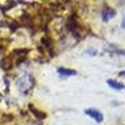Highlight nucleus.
I'll list each match as a JSON object with an SVG mask.
<instances>
[{
  "label": "nucleus",
  "mask_w": 125,
  "mask_h": 125,
  "mask_svg": "<svg viewBox=\"0 0 125 125\" xmlns=\"http://www.w3.org/2000/svg\"><path fill=\"white\" fill-rule=\"evenodd\" d=\"M108 85L114 89V90H124L125 89V85L123 84V83H119L116 80H114V79H109L108 80Z\"/></svg>",
  "instance_id": "nucleus-6"
},
{
  "label": "nucleus",
  "mask_w": 125,
  "mask_h": 125,
  "mask_svg": "<svg viewBox=\"0 0 125 125\" xmlns=\"http://www.w3.org/2000/svg\"><path fill=\"white\" fill-rule=\"evenodd\" d=\"M121 28H123V29H125V16L123 18V21H121Z\"/></svg>",
  "instance_id": "nucleus-10"
},
{
  "label": "nucleus",
  "mask_w": 125,
  "mask_h": 125,
  "mask_svg": "<svg viewBox=\"0 0 125 125\" xmlns=\"http://www.w3.org/2000/svg\"><path fill=\"white\" fill-rule=\"evenodd\" d=\"M119 76H121V78H124V76H125V70H123V71H120V73H119Z\"/></svg>",
  "instance_id": "nucleus-11"
},
{
  "label": "nucleus",
  "mask_w": 125,
  "mask_h": 125,
  "mask_svg": "<svg viewBox=\"0 0 125 125\" xmlns=\"http://www.w3.org/2000/svg\"><path fill=\"white\" fill-rule=\"evenodd\" d=\"M85 53H86V54H91V56H94V55L98 54L96 51H94V50H88V51H85Z\"/></svg>",
  "instance_id": "nucleus-9"
},
{
  "label": "nucleus",
  "mask_w": 125,
  "mask_h": 125,
  "mask_svg": "<svg viewBox=\"0 0 125 125\" xmlns=\"http://www.w3.org/2000/svg\"><path fill=\"white\" fill-rule=\"evenodd\" d=\"M0 65H1V69L5 70V71H9L10 69L13 68V61L9 56L8 58H3V60L0 61Z\"/></svg>",
  "instance_id": "nucleus-7"
},
{
  "label": "nucleus",
  "mask_w": 125,
  "mask_h": 125,
  "mask_svg": "<svg viewBox=\"0 0 125 125\" xmlns=\"http://www.w3.org/2000/svg\"><path fill=\"white\" fill-rule=\"evenodd\" d=\"M84 113L86 114L88 116H90L91 119H94L96 123H101L104 120V115L101 114V111L96 110V109H94V108H90V109H85Z\"/></svg>",
  "instance_id": "nucleus-3"
},
{
  "label": "nucleus",
  "mask_w": 125,
  "mask_h": 125,
  "mask_svg": "<svg viewBox=\"0 0 125 125\" xmlns=\"http://www.w3.org/2000/svg\"><path fill=\"white\" fill-rule=\"evenodd\" d=\"M58 73L61 76H75L78 73L76 70H73V69H68V68H59Z\"/></svg>",
  "instance_id": "nucleus-5"
},
{
  "label": "nucleus",
  "mask_w": 125,
  "mask_h": 125,
  "mask_svg": "<svg viewBox=\"0 0 125 125\" xmlns=\"http://www.w3.org/2000/svg\"><path fill=\"white\" fill-rule=\"evenodd\" d=\"M115 15H116V10L108 6V5H105L103 8V10H101V19H103L104 23H108L109 20H111Z\"/></svg>",
  "instance_id": "nucleus-2"
},
{
  "label": "nucleus",
  "mask_w": 125,
  "mask_h": 125,
  "mask_svg": "<svg viewBox=\"0 0 125 125\" xmlns=\"http://www.w3.org/2000/svg\"><path fill=\"white\" fill-rule=\"evenodd\" d=\"M31 78H33L31 75H24L18 80V88L23 94H29L34 88V83H30V84L28 83V80H30Z\"/></svg>",
  "instance_id": "nucleus-1"
},
{
  "label": "nucleus",
  "mask_w": 125,
  "mask_h": 125,
  "mask_svg": "<svg viewBox=\"0 0 125 125\" xmlns=\"http://www.w3.org/2000/svg\"><path fill=\"white\" fill-rule=\"evenodd\" d=\"M29 109H30L31 111H33V113L35 114V116H36V118H39V119H45V118H46V114H45V113H41V111L36 110V109H35L33 105H31V104L29 105Z\"/></svg>",
  "instance_id": "nucleus-8"
},
{
  "label": "nucleus",
  "mask_w": 125,
  "mask_h": 125,
  "mask_svg": "<svg viewBox=\"0 0 125 125\" xmlns=\"http://www.w3.org/2000/svg\"><path fill=\"white\" fill-rule=\"evenodd\" d=\"M41 41H43V44L45 46V49L49 51L50 56H54V43H53V39H51L50 36H44L43 39H41Z\"/></svg>",
  "instance_id": "nucleus-4"
}]
</instances>
